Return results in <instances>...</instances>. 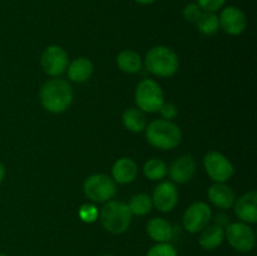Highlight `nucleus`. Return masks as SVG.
<instances>
[{
	"instance_id": "obj_1",
	"label": "nucleus",
	"mask_w": 257,
	"mask_h": 256,
	"mask_svg": "<svg viewBox=\"0 0 257 256\" xmlns=\"http://www.w3.org/2000/svg\"><path fill=\"white\" fill-rule=\"evenodd\" d=\"M73 100V89L67 80L55 79L45 83L40 89V103L50 113H63Z\"/></svg>"
},
{
	"instance_id": "obj_2",
	"label": "nucleus",
	"mask_w": 257,
	"mask_h": 256,
	"mask_svg": "<svg viewBox=\"0 0 257 256\" xmlns=\"http://www.w3.org/2000/svg\"><path fill=\"white\" fill-rule=\"evenodd\" d=\"M146 140L156 148L172 150L182 141V132L171 120L157 119L151 122L146 128Z\"/></svg>"
},
{
	"instance_id": "obj_3",
	"label": "nucleus",
	"mask_w": 257,
	"mask_h": 256,
	"mask_svg": "<svg viewBox=\"0 0 257 256\" xmlns=\"http://www.w3.org/2000/svg\"><path fill=\"white\" fill-rule=\"evenodd\" d=\"M146 68L153 75L168 78L176 74L180 67V60L175 50L165 45L151 48L145 58Z\"/></svg>"
},
{
	"instance_id": "obj_4",
	"label": "nucleus",
	"mask_w": 257,
	"mask_h": 256,
	"mask_svg": "<svg viewBox=\"0 0 257 256\" xmlns=\"http://www.w3.org/2000/svg\"><path fill=\"white\" fill-rule=\"evenodd\" d=\"M100 221L108 232L120 235L130 227L132 213L125 203L119 201H108L100 211Z\"/></svg>"
},
{
	"instance_id": "obj_5",
	"label": "nucleus",
	"mask_w": 257,
	"mask_h": 256,
	"mask_svg": "<svg viewBox=\"0 0 257 256\" xmlns=\"http://www.w3.org/2000/svg\"><path fill=\"white\" fill-rule=\"evenodd\" d=\"M135 100L140 110L155 113L165 103V95L160 85L152 79H143L138 83L135 92Z\"/></svg>"
},
{
	"instance_id": "obj_6",
	"label": "nucleus",
	"mask_w": 257,
	"mask_h": 256,
	"mask_svg": "<svg viewBox=\"0 0 257 256\" xmlns=\"http://www.w3.org/2000/svg\"><path fill=\"white\" fill-rule=\"evenodd\" d=\"M83 191L94 202H108L117 193V185L109 176L95 173L84 181Z\"/></svg>"
},
{
	"instance_id": "obj_7",
	"label": "nucleus",
	"mask_w": 257,
	"mask_h": 256,
	"mask_svg": "<svg viewBox=\"0 0 257 256\" xmlns=\"http://www.w3.org/2000/svg\"><path fill=\"white\" fill-rule=\"evenodd\" d=\"M228 243L238 252H250L256 246V235L252 228L245 222L231 223L225 231Z\"/></svg>"
},
{
	"instance_id": "obj_8",
	"label": "nucleus",
	"mask_w": 257,
	"mask_h": 256,
	"mask_svg": "<svg viewBox=\"0 0 257 256\" xmlns=\"http://www.w3.org/2000/svg\"><path fill=\"white\" fill-rule=\"evenodd\" d=\"M203 165L207 175L217 183L226 182L235 173L232 162L217 151H210L203 158Z\"/></svg>"
},
{
	"instance_id": "obj_9",
	"label": "nucleus",
	"mask_w": 257,
	"mask_h": 256,
	"mask_svg": "<svg viewBox=\"0 0 257 256\" xmlns=\"http://www.w3.org/2000/svg\"><path fill=\"white\" fill-rule=\"evenodd\" d=\"M183 227L190 233L201 232L212 220V211L205 202H195L185 211Z\"/></svg>"
},
{
	"instance_id": "obj_10",
	"label": "nucleus",
	"mask_w": 257,
	"mask_h": 256,
	"mask_svg": "<svg viewBox=\"0 0 257 256\" xmlns=\"http://www.w3.org/2000/svg\"><path fill=\"white\" fill-rule=\"evenodd\" d=\"M42 68L50 77H58L63 74L68 68V54L63 48L58 45H50L43 52L40 58Z\"/></svg>"
},
{
	"instance_id": "obj_11",
	"label": "nucleus",
	"mask_w": 257,
	"mask_h": 256,
	"mask_svg": "<svg viewBox=\"0 0 257 256\" xmlns=\"http://www.w3.org/2000/svg\"><path fill=\"white\" fill-rule=\"evenodd\" d=\"M220 27L222 28L223 32L230 35H240L247 28V17L243 13L242 9L237 7H226L221 12L220 17Z\"/></svg>"
},
{
	"instance_id": "obj_12",
	"label": "nucleus",
	"mask_w": 257,
	"mask_h": 256,
	"mask_svg": "<svg viewBox=\"0 0 257 256\" xmlns=\"http://www.w3.org/2000/svg\"><path fill=\"white\" fill-rule=\"evenodd\" d=\"M178 202V191L172 182H161L153 191L152 203L161 212H171Z\"/></svg>"
},
{
	"instance_id": "obj_13",
	"label": "nucleus",
	"mask_w": 257,
	"mask_h": 256,
	"mask_svg": "<svg viewBox=\"0 0 257 256\" xmlns=\"http://www.w3.org/2000/svg\"><path fill=\"white\" fill-rule=\"evenodd\" d=\"M235 212L237 217L245 223L257 222V193L250 191L241 196L235 205Z\"/></svg>"
},
{
	"instance_id": "obj_14",
	"label": "nucleus",
	"mask_w": 257,
	"mask_h": 256,
	"mask_svg": "<svg viewBox=\"0 0 257 256\" xmlns=\"http://www.w3.org/2000/svg\"><path fill=\"white\" fill-rule=\"evenodd\" d=\"M196 163L191 156L183 155L176 158L170 166V176L177 183L188 182L195 175Z\"/></svg>"
},
{
	"instance_id": "obj_15",
	"label": "nucleus",
	"mask_w": 257,
	"mask_h": 256,
	"mask_svg": "<svg viewBox=\"0 0 257 256\" xmlns=\"http://www.w3.org/2000/svg\"><path fill=\"white\" fill-rule=\"evenodd\" d=\"M208 198L216 207L228 210L235 203L236 195L231 187L223 185V183L216 182L215 185L208 188Z\"/></svg>"
},
{
	"instance_id": "obj_16",
	"label": "nucleus",
	"mask_w": 257,
	"mask_h": 256,
	"mask_svg": "<svg viewBox=\"0 0 257 256\" xmlns=\"http://www.w3.org/2000/svg\"><path fill=\"white\" fill-rule=\"evenodd\" d=\"M112 173L114 182L125 185L135 181V178L137 177L138 168L135 161L128 157H122L113 165Z\"/></svg>"
},
{
	"instance_id": "obj_17",
	"label": "nucleus",
	"mask_w": 257,
	"mask_h": 256,
	"mask_svg": "<svg viewBox=\"0 0 257 256\" xmlns=\"http://www.w3.org/2000/svg\"><path fill=\"white\" fill-rule=\"evenodd\" d=\"M148 236L156 242H170L173 237V228L166 220L160 217L151 218L146 227Z\"/></svg>"
},
{
	"instance_id": "obj_18",
	"label": "nucleus",
	"mask_w": 257,
	"mask_h": 256,
	"mask_svg": "<svg viewBox=\"0 0 257 256\" xmlns=\"http://www.w3.org/2000/svg\"><path fill=\"white\" fill-rule=\"evenodd\" d=\"M225 240V230L221 225H211L202 230L198 242L202 248L207 251H212L220 247L221 243Z\"/></svg>"
},
{
	"instance_id": "obj_19",
	"label": "nucleus",
	"mask_w": 257,
	"mask_h": 256,
	"mask_svg": "<svg viewBox=\"0 0 257 256\" xmlns=\"http://www.w3.org/2000/svg\"><path fill=\"white\" fill-rule=\"evenodd\" d=\"M93 63L88 58H77L68 65V78L75 83H84L92 77Z\"/></svg>"
},
{
	"instance_id": "obj_20",
	"label": "nucleus",
	"mask_w": 257,
	"mask_h": 256,
	"mask_svg": "<svg viewBox=\"0 0 257 256\" xmlns=\"http://www.w3.org/2000/svg\"><path fill=\"white\" fill-rule=\"evenodd\" d=\"M117 64L122 72L128 73V74H135V73L140 72L141 67H142V60H141L140 54L137 52L125 49L118 54Z\"/></svg>"
},
{
	"instance_id": "obj_21",
	"label": "nucleus",
	"mask_w": 257,
	"mask_h": 256,
	"mask_svg": "<svg viewBox=\"0 0 257 256\" xmlns=\"http://www.w3.org/2000/svg\"><path fill=\"white\" fill-rule=\"evenodd\" d=\"M122 120L124 127L131 132L140 133L146 128L145 114H143L142 110L137 109V108H130V109L124 110Z\"/></svg>"
},
{
	"instance_id": "obj_22",
	"label": "nucleus",
	"mask_w": 257,
	"mask_h": 256,
	"mask_svg": "<svg viewBox=\"0 0 257 256\" xmlns=\"http://www.w3.org/2000/svg\"><path fill=\"white\" fill-rule=\"evenodd\" d=\"M198 32L205 35H213L220 29V20L215 13L203 12L196 22Z\"/></svg>"
},
{
	"instance_id": "obj_23",
	"label": "nucleus",
	"mask_w": 257,
	"mask_h": 256,
	"mask_svg": "<svg viewBox=\"0 0 257 256\" xmlns=\"http://www.w3.org/2000/svg\"><path fill=\"white\" fill-rule=\"evenodd\" d=\"M143 173L151 181H160L167 175V165L160 158H151L143 166Z\"/></svg>"
},
{
	"instance_id": "obj_24",
	"label": "nucleus",
	"mask_w": 257,
	"mask_h": 256,
	"mask_svg": "<svg viewBox=\"0 0 257 256\" xmlns=\"http://www.w3.org/2000/svg\"><path fill=\"white\" fill-rule=\"evenodd\" d=\"M152 198L146 193H137L131 198L130 203H128V208H130L132 215L137 216H145L152 208Z\"/></svg>"
},
{
	"instance_id": "obj_25",
	"label": "nucleus",
	"mask_w": 257,
	"mask_h": 256,
	"mask_svg": "<svg viewBox=\"0 0 257 256\" xmlns=\"http://www.w3.org/2000/svg\"><path fill=\"white\" fill-rule=\"evenodd\" d=\"M147 256H177V251L170 242H158L148 250Z\"/></svg>"
},
{
	"instance_id": "obj_26",
	"label": "nucleus",
	"mask_w": 257,
	"mask_h": 256,
	"mask_svg": "<svg viewBox=\"0 0 257 256\" xmlns=\"http://www.w3.org/2000/svg\"><path fill=\"white\" fill-rule=\"evenodd\" d=\"M98 213L99 212H98L97 207L94 205H92V203H84V205L80 206L78 215H79V218L83 222L92 223L98 218Z\"/></svg>"
},
{
	"instance_id": "obj_27",
	"label": "nucleus",
	"mask_w": 257,
	"mask_h": 256,
	"mask_svg": "<svg viewBox=\"0 0 257 256\" xmlns=\"http://www.w3.org/2000/svg\"><path fill=\"white\" fill-rule=\"evenodd\" d=\"M202 13L203 10L201 9V7L197 4V3H190V4L186 5L182 10L183 18H185V20H187L188 23L197 22L198 18L201 17Z\"/></svg>"
},
{
	"instance_id": "obj_28",
	"label": "nucleus",
	"mask_w": 257,
	"mask_h": 256,
	"mask_svg": "<svg viewBox=\"0 0 257 256\" xmlns=\"http://www.w3.org/2000/svg\"><path fill=\"white\" fill-rule=\"evenodd\" d=\"M226 0H197V4L200 5L203 12L216 13L225 5Z\"/></svg>"
},
{
	"instance_id": "obj_29",
	"label": "nucleus",
	"mask_w": 257,
	"mask_h": 256,
	"mask_svg": "<svg viewBox=\"0 0 257 256\" xmlns=\"http://www.w3.org/2000/svg\"><path fill=\"white\" fill-rule=\"evenodd\" d=\"M158 112L161 113V115H162L166 120H171L177 115V108H176V105L172 104V103H163L162 107L160 108Z\"/></svg>"
},
{
	"instance_id": "obj_30",
	"label": "nucleus",
	"mask_w": 257,
	"mask_h": 256,
	"mask_svg": "<svg viewBox=\"0 0 257 256\" xmlns=\"http://www.w3.org/2000/svg\"><path fill=\"white\" fill-rule=\"evenodd\" d=\"M135 2L138 3V4H142V5H150V4H153L156 0H135Z\"/></svg>"
},
{
	"instance_id": "obj_31",
	"label": "nucleus",
	"mask_w": 257,
	"mask_h": 256,
	"mask_svg": "<svg viewBox=\"0 0 257 256\" xmlns=\"http://www.w3.org/2000/svg\"><path fill=\"white\" fill-rule=\"evenodd\" d=\"M4 176H5V167L4 165L0 162V183H2V181L4 180Z\"/></svg>"
},
{
	"instance_id": "obj_32",
	"label": "nucleus",
	"mask_w": 257,
	"mask_h": 256,
	"mask_svg": "<svg viewBox=\"0 0 257 256\" xmlns=\"http://www.w3.org/2000/svg\"><path fill=\"white\" fill-rule=\"evenodd\" d=\"M0 256H7V255H4V253H0Z\"/></svg>"
},
{
	"instance_id": "obj_33",
	"label": "nucleus",
	"mask_w": 257,
	"mask_h": 256,
	"mask_svg": "<svg viewBox=\"0 0 257 256\" xmlns=\"http://www.w3.org/2000/svg\"><path fill=\"white\" fill-rule=\"evenodd\" d=\"M103 256H113V255H103Z\"/></svg>"
}]
</instances>
